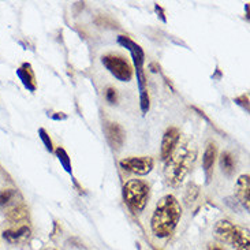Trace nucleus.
<instances>
[{
	"instance_id": "f8f14e48",
	"label": "nucleus",
	"mask_w": 250,
	"mask_h": 250,
	"mask_svg": "<svg viewBox=\"0 0 250 250\" xmlns=\"http://www.w3.org/2000/svg\"><path fill=\"white\" fill-rule=\"evenodd\" d=\"M216 155H217V148L215 142L209 141L205 146L203 156V167L205 176H207V182L210 181V176L213 174V167H215V162H216Z\"/></svg>"
},
{
	"instance_id": "2eb2a0df",
	"label": "nucleus",
	"mask_w": 250,
	"mask_h": 250,
	"mask_svg": "<svg viewBox=\"0 0 250 250\" xmlns=\"http://www.w3.org/2000/svg\"><path fill=\"white\" fill-rule=\"evenodd\" d=\"M18 197V191L14 189H4L0 191V207L1 208H6V207H13L15 205L14 201L17 200Z\"/></svg>"
},
{
	"instance_id": "0eeeda50",
	"label": "nucleus",
	"mask_w": 250,
	"mask_h": 250,
	"mask_svg": "<svg viewBox=\"0 0 250 250\" xmlns=\"http://www.w3.org/2000/svg\"><path fill=\"white\" fill-rule=\"evenodd\" d=\"M179 138H181V133L176 127H169L166 130L162 140V149H160V157L163 162H167L174 155Z\"/></svg>"
},
{
	"instance_id": "423d86ee",
	"label": "nucleus",
	"mask_w": 250,
	"mask_h": 250,
	"mask_svg": "<svg viewBox=\"0 0 250 250\" xmlns=\"http://www.w3.org/2000/svg\"><path fill=\"white\" fill-rule=\"evenodd\" d=\"M153 159L149 156H142V157H126L119 162V166L125 171L135 174V175H148L153 168Z\"/></svg>"
},
{
	"instance_id": "f03ea898",
	"label": "nucleus",
	"mask_w": 250,
	"mask_h": 250,
	"mask_svg": "<svg viewBox=\"0 0 250 250\" xmlns=\"http://www.w3.org/2000/svg\"><path fill=\"white\" fill-rule=\"evenodd\" d=\"M196 160V150L191 152V149L183 148L181 150H175L174 155L169 157L166 164L164 175L169 186H178L189 174L191 166Z\"/></svg>"
},
{
	"instance_id": "4468645a",
	"label": "nucleus",
	"mask_w": 250,
	"mask_h": 250,
	"mask_svg": "<svg viewBox=\"0 0 250 250\" xmlns=\"http://www.w3.org/2000/svg\"><path fill=\"white\" fill-rule=\"evenodd\" d=\"M220 167L226 175H232V172L235 171V162L234 157L230 152H223L220 156Z\"/></svg>"
},
{
	"instance_id": "f3484780",
	"label": "nucleus",
	"mask_w": 250,
	"mask_h": 250,
	"mask_svg": "<svg viewBox=\"0 0 250 250\" xmlns=\"http://www.w3.org/2000/svg\"><path fill=\"white\" fill-rule=\"evenodd\" d=\"M56 156H58V159H59L62 166L64 167V169L67 172H71V163H70V157H68L67 152L63 148H58L56 149Z\"/></svg>"
},
{
	"instance_id": "1a4fd4ad",
	"label": "nucleus",
	"mask_w": 250,
	"mask_h": 250,
	"mask_svg": "<svg viewBox=\"0 0 250 250\" xmlns=\"http://www.w3.org/2000/svg\"><path fill=\"white\" fill-rule=\"evenodd\" d=\"M105 134H107V141L114 150H119L123 146L125 142V130L121 125L114 122L105 123Z\"/></svg>"
},
{
	"instance_id": "aec40b11",
	"label": "nucleus",
	"mask_w": 250,
	"mask_h": 250,
	"mask_svg": "<svg viewBox=\"0 0 250 250\" xmlns=\"http://www.w3.org/2000/svg\"><path fill=\"white\" fill-rule=\"evenodd\" d=\"M207 250H224L222 246H217V245H212V246H209Z\"/></svg>"
},
{
	"instance_id": "9d476101",
	"label": "nucleus",
	"mask_w": 250,
	"mask_h": 250,
	"mask_svg": "<svg viewBox=\"0 0 250 250\" xmlns=\"http://www.w3.org/2000/svg\"><path fill=\"white\" fill-rule=\"evenodd\" d=\"M6 219L13 227L23 226L29 222V208L23 203L15 204L7 210Z\"/></svg>"
},
{
	"instance_id": "9b49d317",
	"label": "nucleus",
	"mask_w": 250,
	"mask_h": 250,
	"mask_svg": "<svg viewBox=\"0 0 250 250\" xmlns=\"http://www.w3.org/2000/svg\"><path fill=\"white\" fill-rule=\"evenodd\" d=\"M235 196L239 203L242 204L245 209L249 210L250 208V176L241 175L238 178L235 185Z\"/></svg>"
},
{
	"instance_id": "412c9836",
	"label": "nucleus",
	"mask_w": 250,
	"mask_h": 250,
	"mask_svg": "<svg viewBox=\"0 0 250 250\" xmlns=\"http://www.w3.org/2000/svg\"><path fill=\"white\" fill-rule=\"evenodd\" d=\"M44 250H56V249H52V248H48V249H44Z\"/></svg>"
},
{
	"instance_id": "6e6552de",
	"label": "nucleus",
	"mask_w": 250,
	"mask_h": 250,
	"mask_svg": "<svg viewBox=\"0 0 250 250\" xmlns=\"http://www.w3.org/2000/svg\"><path fill=\"white\" fill-rule=\"evenodd\" d=\"M32 235V230L27 224L23 226H15L8 230L3 231V239L11 245H21L25 244L29 241V238Z\"/></svg>"
},
{
	"instance_id": "7ed1b4c3",
	"label": "nucleus",
	"mask_w": 250,
	"mask_h": 250,
	"mask_svg": "<svg viewBox=\"0 0 250 250\" xmlns=\"http://www.w3.org/2000/svg\"><path fill=\"white\" fill-rule=\"evenodd\" d=\"M213 234L220 242L231 245L235 250L250 249L249 231L232 224L230 220H219L215 224Z\"/></svg>"
},
{
	"instance_id": "ddd939ff",
	"label": "nucleus",
	"mask_w": 250,
	"mask_h": 250,
	"mask_svg": "<svg viewBox=\"0 0 250 250\" xmlns=\"http://www.w3.org/2000/svg\"><path fill=\"white\" fill-rule=\"evenodd\" d=\"M17 75L20 77L22 83L25 85V88L29 89L30 92L36 90V81H34V74L32 71V66L29 63H23L18 70H17Z\"/></svg>"
},
{
	"instance_id": "dca6fc26",
	"label": "nucleus",
	"mask_w": 250,
	"mask_h": 250,
	"mask_svg": "<svg viewBox=\"0 0 250 250\" xmlns=\"http://www.w3.org/2000/svg\"><path fill=\"white\" fill-rule=\"evenodd\" d=\"M200 194V188L197 186L196 183H189L188 189H186V194H185V203L188 207H190L191 204H194L198 198Z\"/></svg>"
},
{
	"instance_id": "f257e3e1",
	"label": "nucleus",
	"mask_w": 250,
	"mask_h": 250,
	"mask_svg": "<svg viewBox=\"0 0 250 250\" xmlns=\"http://www.w3.org/2000/svg\"><path fill=\"white\" fill-rule=\"evenodd\" d=\"M182 216L181 204L172 194L164 196L157 203L150 219V229L157 238H168L175 231Z\"/></svg>"
},
{
	"instance_id": "39448f33",
	"label": "nucleus",
	"mask_w": 250,
	"mask_h": 250,
	"mask_svg": "<svg viewBox=\"0 0 250 250\" xmlns=\"http://www.w3.org/2000/svg\"><path fill=\"white\" fill-rule=\"evenodd\" d=\"M102 63L104 64V67L121 82H128L133 77L131 66L125 58L119 55H105L102 58Z\"/></svg>"
},
{
	"instance_id": "6ab92c4d",
	"label": "nucleus",
	"mask_w": 250,
	"mask_h": 250,
	"mask_svg": "<svg viewBox=\"0 0 250 250\" xmlns=\"http://www.w3.org/2000/svg\"><path fill=\"white\" fill-rule=\"evenodd\" d=\"M116 90L114 88H108L105 90V100L109 103V104H115L116 103Z\"/></svg>"
},
{
	"instance_id": "a211bd4d",
	"label": "nucleus",
	"mask_w": 250,
	"mask_h": 250,
	"mask_svg": "<svg viewBox=\"0 0 250 250\" xmlns=\"http://www.w3.org/2000/svg\"><path fill=\"white\" fill-rule=\"evenodd\" d=\"M39 135H40L41 141L44 142V145H45L47 150L52 152V150H54V148H52V141H51L49 135L47 134V131H45L44 128H40V130H39Z\"/></svg>"
},
{
	"instance_id": "20e7f679",
	"label": "nucleus",
	"mask_w": 250,
	"mask_h": 250,
	"mask_svg": "<svg viewBox=\"0 0 250 250\" xmlns=\"http://www.w3.org/2000/svg\"><path fill=\"white\" fill-rule=\"evenodd\" d=\"M122 196L133 213H141L149 198V185L141 179H130L123 185Z\"/></svg>"
}]
</instances>
